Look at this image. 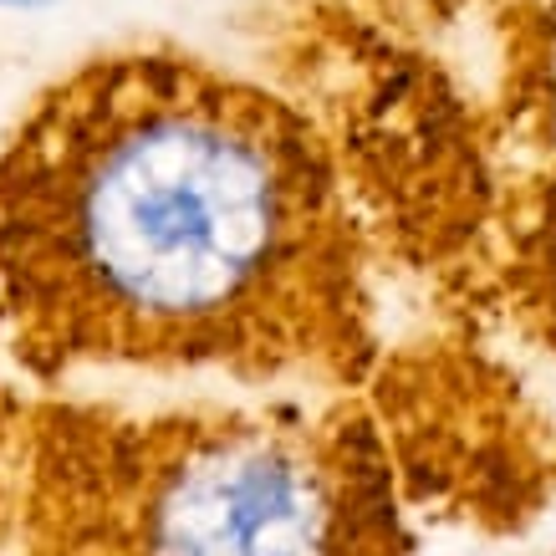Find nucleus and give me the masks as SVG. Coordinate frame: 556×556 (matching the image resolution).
I'll return each mask as SVG.
<instances>
[{
    "label": "nucleus",
    "instance_id": "20e7f679",
    "mask_svg": "<svg viewBox=\"0 0 556 556\" xmlns=\"http://www.w3.org/2000/svg\"><path fill=\"white\" fill-rule=\"evenodd\" d=\"M0 5H31V0H0Z\"/></svg>",
    "mask_w": 556,
    "mask_h": 556
},
{
    "label": "nucleus",
    "instance_id": "7ed1b4c3",
    "mask_svg": "<svg viewBox=\"0 0 556 556\" xmlns=\"http://www.w3.org/2000/svg\"><path fill=\"white\" fill-rule=\"evenodd\" d=\"M372 21H393V26H450V21L470 5V0H348Z\"/></svg>",
    "mask_w": 556,
    "mask_h": 556
},
{
    "label": "nucleus",
    "instance_id": "f257e3e1",
    "mask_svg": "<svg viewBox=\"0 0 556 556\" xmlns=\"http://www.w3.org/2000/svg\"><path fill=\"white\" fill-rule=\"evenodd\" d=\"M0 338L47 378H357L368 245L332 143L215 62L92 56L0 153Z\"/></svg>",
    "mask_w": 556,
    "mask_h": 556
},
{
    "label": "nucleus",
    "instance_id": "f03ea898",
    "mask_svg": "<svg viewBox=\"0 0 556 556\" xmlns=\"http://www.w3.org/2000/svg\"><path fill=\"white\" fill-rule=\"evenodd\" d=\"M47 541V556H408L372 434L306 408L67 424Z\"/></svg>",
    "mask_w": 556,
    "mask_h": 556
}]
</instances>
